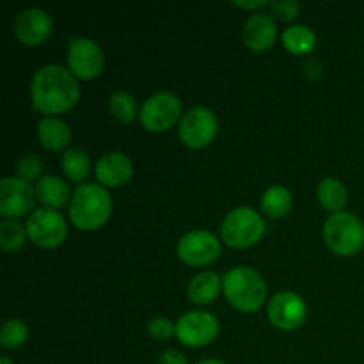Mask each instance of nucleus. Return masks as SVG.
Returning a JSON list of instances; mask_svg holds the SVG:
<instances>
[{"instance_id": "obj_4", "label": "nucleus", "mask_w": 364, "mask_h": 364, "mask_svg": "<svg viewBox=\"0 0 364 364\" xmlns=\"http://www.w3.org/2000/svg\"><path fill=\"white\" fill-rule=\"evenodd\" d=\"M322 238L331 252L350 258L364 249V224L354 213H333L323 224Z\"/></svg>"}, {"instance_id": "obj_21", "label": "nucleus", "mask_w": 364, "mask_h": 364, "mask_svg": "<svg viewBox=\"0 0 364 364\" xmlns=\"http://www.w3.org/2000/svg\"><path fill=\"white\" fill-rule=\"evenodd\" d=\"M281 43H283L284 50L288 53L302 57L315 50L316 34L308 25H290L288 28H284L283 36H281Z\"/></svg>"}, {"instance_id": "obj_18", "label": "nucleus", "mask_w": 364, "mask_h": 364, "mask_svg": "<svg viewBox=\"0 0 364 364\" xmlns=\"http://www.w3.org/2000/svg\"><path fill=\"white\" fill-rule=\"evenodd\" d=\"M39 144L48 151H66L70 149L71 130L60 117H41L36 128Z\"/></svg>"}, {"instance_id": "obj_32", "label": "nucleus", "mask_w": 364, "mask_h": 364, "mask_svg": "<svg viewBox=\"0 0 364 364\" xmlns=\"http://www.w3.org/2000/svg\"><path fill=\"white\" fill-rule=\"evenodd\" d=\"M235 7L242 11H255V13H262V9L270 6V2L267 0H252V2H233Z\"/></svg>"}, {"instance_id": "obj_29", "label": "nucleus", "mask_w": 364, "mask_h": 364, "mask_svg": "<svg viewBox=\"0 0 364 364\" xmlns=\"http://www.w3.org/2000/svg\"><path fill=\"white\" fill-rule=\"evenodd\" d=\"M270 16L279 21H291L297 18L301 6L295 0H272L269 6Z\"/></svg>"}, {"instance_id": "obj_12", "label": "nucleus", "mask_w": 364, "mask_h": 364, "mask_svg": "<svg viewBox=\"0 0 364 364\" xmlns=\"http://www.w3.org/2000/svg\"><path fill=\"white\" fill-rule=\"evenodd\" d=\"M38 201L36 188L16 176H6L0 181V215L2 219H20L34 212Z\"/></svg>"}, {"instance_id": "obj_19", "label": "nucleus", "mask_w": 364, "mask_h": 364, "mask_svg": "<svg viewBox=\"0 0 364 364\" xmlns=\"http://www.w3.org/2000/svg\"><path fill=\"white\" fill-rule=\"evenodd\" d=\"M220 291H223V277L217 276L215 272H210V270L196 274L187 287L188 299L196 306L212 304L219 297Z\"/></svg>"}, {"instance_id": "obj_17", "label": "nucleus", "mask_w": 364, "mask_h": 364, "mask_svg": "<svg viewBox=\"0 0 364 364\" xmlns=\"http://www.w3.org/2000/svg\"><path fill=\"white\" fill-rule=\"evenodd\" d=\"M36 198L41 203L43 208L60 210L64 206H70L71 191L66 180L55 176V174H45L36 181Z\"/></svg>"}, {"instance_id": "obj_33", "label": "nucleus", "mask_w": 364, "mask_h": 364, "mask_svg": "<svg viewBox=\"0 0 364 364\" xmlns=\"http://www.w3.org/2000/svg\"><path fill=\"white\" fill-rule=\"evenodd\" d=\"M196 364H228V363L220 361V359H203V361H199Z\"/></svg>"}, {"instance_id": "obj_8", "label": "nucleus", "mask_w": 364, "mask_h": 364, "mask_svg": "<svg viewBox=\"0 0 364 364\" xmlns=\"http://www.w3.org/2000/svg\"><path fill=\"white\" fill-rule=\"evenodd\" d=\"M28 240L41 249H57L66 242L68 223L57 210L38 208L28 215L27 224Z\"/></svg>"}, {"instance_id": "obj_6", "label": "nucleus", "mask_w": 364, "mask_h": 364, "mask_svg": "<svg viewBox=\"0 0 364 364\" xmlns=\"http://www.w3.org/2000/svg\"><path fill=\"white\" fill-rule=\"evenodd\" d=\"M183 117V103L180 96L171 91H160L149 96L141 107L139 123L151 134H164Z\"/></svg>"}, {"instance_id": "obj_23", "label": "nucleus", "mask_w": 364, "mask_h": 364, "mask_svg": "<svg viewBox=\"0 0 364 364\" xmlns=\"http://www.w3.org/2000/svg\"><path fill=\"white\" fill-rule=\"evenodd\" d=\"M60 169L68 180L82 185L91 173V159L84 149L70 148L60 156Z\"/></svg>"}, {"instance_id": "obj_1", "label": "nucleus", "mask_w": 364, "mask_h": 364, "mask_svg": "<svg viewBox=\"0 0 364 364\" xmlns=\"http://www.w3.org/2000/svg\"><path fill=\"white\" fill-rule=\"evenodd\" d=\"M32 107L43 117H59L73 109L80 100L77 77L60 64H45L32 75Z\"/></svg>"}, {"instance_id": "obj_27", "label": "nucleus", "mask_w": 364, "mask_h": 364, "mask_svg": "<svg viewBox=\"0 0 364 364\" xmlns=\"http://www.w3.org/2000/svg\"><path fill=\"white\" fill-rule=\"evenodd\" d=\"M43 171V162L39 159V155L36 153H27V155H21L16 162V178L27 181H38L41 178Z\"/></svg>"}, {"instance_id": "obj_7", "label": "nucleus", "mask_w": 364, "mask_h": 364, "mask_svg": "<svg viewBox=\"0 0 364 364\" xmlns=\"http://www.w3.org/2000/svg\"><path fill=\"white\" fill-rule=\"evenodd\" d=\"M219 134L217 114L208 107H192L178 124V137L188 149H205Z\"/></svg>"}, {"instance_id": "obj_30", "label": "nucleus", "mask_w": 364, "mask_h": 364, "mask_svg": "<svg viewBox=\"0 0 364 364\" xmlns=\"http://www.w3.org/2000/svg\"><path fill=\"white\" fill-rule=\"evenodd\" d=\"M159 364H188L185 354H181L180 350H174V348H167L162 354L159 355Z\"/></svg>"}, {"instance_id": "obj_16", "label": "nucleus", "mask_w": 364, "mask_h": 364, "mask_svg": "<svg viewBox=\"0 0 364 364\" xmlns=\"http://www.w3.org/2000/svg\"><path fill=\"white\" fill-rule=\"evenodd\" d=\"M277 25L269 13H255L245 20L242 41L251 52L263 53L276 45Z\"/></svg>"}, {"instance_id": "obj_11", "label": "nucleus", "mask_w": 364, "mask_h": 364, "mask_svg": "<svg viewBox=\"0 0 364 364\" xmlns=\"http://www.w3.org/2000/svg\"><path fill=\"white\" fill-rule=\"evenodd\" d=\"M220 323L210 311H188L176 322V338L188 348H203L217 340Z\"/></svg>"}, {"instance_id": "obj_26", "label": "nucleus", "mask_w": 364, "mask_h": 364, "mask_svg": "<svg viewBox=\"0 0 364 364\" xmlns=\"http://www.w3.org/2000/svg\"><path fill=\"white\" fill-rule=\"evenodd\" d=\"M28 340V326L20 318H9L0 331V345L6 350L21 348Z\"/></svg>"}, {"instance_id": "obj_10", "label": "nucleus", "mask_w": 364, "mask_h": 364, "mask_svg": "<svg viewBox=\"0 0 364 364\" xmlns=\"http://www.w3.org/2000/svg\"><path fill=\"white\" fill-rule=\"evenodd\" d=\"M223 252L220 240L208 230L187 231L178 240L176 255L181 263L188 267H208L217 262Z\"/></svg>"}, {"instance_id": "obj_3", "label": "nucleus", "mask_w": 364, "mask_h": 364, "mask_svg": "<svg viewBox=\"0 0 364 364\" xmlns=\"http://www.w3.org/2000/svg\"><path fill=\"white\" fill-rule=\"evenodd\" d=\"M223 294L231 308L251 315L265 304L267 284L258 270L251 267H235L223 276Z\"/></svg>"}, {"instance_id": "obj_24", "label": "nucleus", "mask_w": 364, "mask_h": 364, "mask_svg": "<svg viewBox=\"0 0 364 364\" xmlns=\"http://www.w3.org/2000/svg\"><path fill=\"white\" fill-rule=\"evenodd\" d=\"M109 112L119 123L130 124L135 119H139L141 109L137 107L134 95L127 91H116L109 96Z\"/></svg>"}, {"instance_id": "obj_28", "label": "nucleus", "mask_w": 364, "mask_h": 364, "mask_svg": "<svg viewBox=\"0 0 364 364\" xmlns=\"http://www.w3.org/2000/svg\"><path fill=\"white\" fill-rule=\"evenodd\" d=\"M146 331H148L149 338H153V340L167 341L173 336H176V323L171 322L167 316H153L146 323Z\"/></svg>"}, {"instance_id": "obj_13", "label": "nucleus", "mask_w": 364, "mask_h": 364, "mask_svg": "<svg viewBox=\"0 0 364 364\" xmlns=\"http://www.w3.org/2000/svg\"><path fill=\"white\" fill-rule=\"evenodd\" d=\"M267 318L276 329L291 333L304 326L308 318V306L301 295L294 291H279L267 306Z\"/></svg>"}, {"instance_id": "obj_14", "label": "nucleus", "mask_w": 364, "mask_h": 364, "mask_svg": "<svg viewBox=\"0 0 364 364\" xmlns=\"http://www.w3.org/2000/svg\"><path fill=\"white\" fill-rule=\"evenodd\" d=\"M14 38L23 46H41L53 32V20L48 11L39 7H27L20 11L13 21Z\"/></svg>"}, {"instance_id": "obj_5", "label": "nucleus", "mask_w": 364, "mask_h": 364, "mask_svg": "<svg viewBox=\"0 0 364 364\" xmlns=\"http://www.w3.org/2000/svg\"><path fill=\"white\" fill-rule=\"evenodd\" d=\"M267 224L262 213L249 206L231 210L220 224V238L224 244L237 251L252 247L265 237Z\"/></svg>"}, {"instance_id": "obj_31", "label": "nucleus", "mask_w": 364, "mask_h": 364, "mask_svg": "<svg viewBox=\"0 0 364 364\" xmlns=\"http://www.w3.org/2000/svg\"><path fill=\"white\" fill-rule=\"evenodd\" d=\"M302 70H304L306 77L311 78V80H316V78L322 77L323 68H322V64L318 63V60L309 59V60H306V64H304V68H302Z\"/></svg>"}, {"instance_id": "obj_22", "label": "nucleus", "mask_w": 364, "mask_h": 364, "mask_svg": "<svg viewBox=\"0 0 364 364\" xmlns=\"http://www.w3.org/2000/svg\"><path fill=\"white\" fill-rule=\"evenodd\" d=\"M316 198L322 208L329 210L333 213L343 212L345 205H347L348 192L343 181L338 178H323L316 187Z\"/></svg>"}, {"instance_id": "obj_25", "label": "nucleus", "mask_w": 364, "mask_h": 364, "mask_svg": "<svg viewBox=\"0 0 364 364\" xmlns=\"http://www.w3.org/2000/svg\"><path fill=\"white\" fill-rule=\"evenodd\" d=\"M27 228L21 226L18 220L2 219L0 223V247L6 252H14L21 249L27 242Z\"/></svg>"}, {"instance_id": "obj_15", "label": "nucleus", "mask_w": 364, "mask_h": 364, "mask_svg": "<svg viewBox=\"0 0 364 364\" xmlns=\"http://www.w3.org/2000/svg\"><path fill=\"white\" fill-rule=\"evenodd\" d=\"M95 176L105 188H121L134 176V162L127 153L109 151L98 159Z\"/></svg>"}, {"instance_id": "obj_2", "label": "nucleus", "mask_w": 364, "mask_h": 364, "mask_svg": "<svg viewBox=\"0 0 364 364\" xmlns=\"http://www.w3.org/2000/svg\"><path fill=\"white\" fill-rule=\"evenodd\" d=\"M112 196L100 183H82L75 188L70 203L71 224L78 231H98L112 215Z\"/></svg>"}, {"instance_id": "obj_9", "label": "nucleus", "mask_w": 364, "mask_h": 364, "mask_svg": "<svg viewBox=\"0 0 364 364\" xmlns=\"http://www.w3.org/2000/svg\"><path fill=\"white\" fill-rule=\"evenodd\" d=\"M68 70L77 80H95L105 68V53L91 38H73L68 41Z\"/></svg>"}, {"instance_id": "obj_34", "label": "nucleus", "mask_w": 364, "mask_h": 364, "mask_svg": "<svg viewBox=\"0 0 364 364\" xmlns=\"http://www.w3.org/2000/svg\"><path fill=\"white\" fill-rule=\"evenodd\" d=\"M0 364H14V363L13 359L7 358V355H2V358H0Z\"/></svg>"}, {"instance_id": "obj_20", "label": "nucleus", "mask_w": 364, "mask_h": 364, "mask_svg": "<svg viewBox=\"0 0 364 364\" xmlns=\"http://www.w3.org/2000/svg\"><path fill=\"white\" fill-rule=\"evenodd\" d=\"M262 213L269 219H283L294 208V194L284 185H272L263 192L259 199Z\"/></svg>"}]
</instances>
